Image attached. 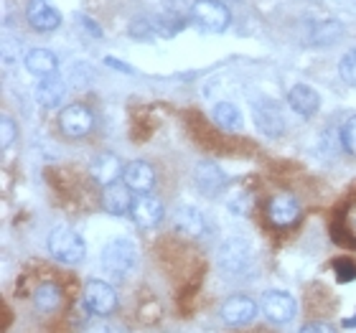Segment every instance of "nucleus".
I'll use <instances>...</instances> for the list:
<instances>
[{
  "label": "nucleus",
  "instance_id": "1",
  "mask_svg": "<svg viewBox=\"0 0 356 333\" xmlns=\"http://www.w3.org/2000/svg\"><path fill=\"white\" fill-rule=\"evenodd\" d=\"M102 267L112 280L125 282L138 267V247L130 239H112L102 250Z\"/></svg>",
  "mask_w": 356,
  "mask_h": 333
},
{
  "label": "nucleus",
  "instance_id": "2",
  "mask_svg": "<svg viewBox=\"0 0 356 333\" xmlns=\"http://www.w3.org/2000/svg\"><path fill=\"white\" fill-rule=\"evenodd\" d=\"M49 252L54 259H59L64 265H79L87 254V245H84L82 234H76L69 227H56L49 234Z\"/></svg>",
  "mask_w": 356,
  "mask_h": 333
},
{
  "label": "nucleus",
  "instance_id": "3",
  "mask_svg": "<svg viewBox=\"0 0 356 333\" xmlns=\"http://www.w3.org/2000/svg\"><path fill=\"white\" fill-rule=\"evenodd\" d=\"M191 15H193V21H196L199 29L211 31V33L224 31L232 21L227 6L219 3V0H196L193 8H191Z\"/></svg>",
  "mask_w": 356,
  "mask_h": 333
},
{
  "label": "nucleus",
  "instance_id": "4",
  "mask_svg": "<svg viewBox=\"0 0 356 333\" xmlns=\"http://www.w3.org/2000/svg\"><path fill=\"white\" fill-rule=\"evenodd\" d=\"M84 305L89 308V313H95L99 318H107L118 308L115 288L104 280H89L84 285Z\"/></svg>",
  "mask_w": 356,
  "mask_h": 333
},
{
  "label": "nucleus",
  "instance_id": "5",
  "mask_svg": "<svg viewBox=\"0 0 356 333\" xmlns=\"http://www.w3.org/2000/svg\"><path fill=\"white\" fill-rule=\"evenodd\" d=\"M254 125L267 138H280L285 133V120H282L280 104L275 99H267V97L257 99L254 102Z\"/></svg>",
  "mask_w": 356,
  "mask_h": 333
},
{
  "label": "nucleus",
  "instance_id": "6",
  "mask_svg": "<svg viewBox=\"0 0 356 333\" xmlns=\"http://www.w3.org/2000/svg\"><path fill=\"white\" fill-rule=\"evenodd\" d=\"M59 125L61 133L69 135V138H87L92 133V127H95V117H92L89 107H84V104H69V107L61 110Z\"/></svg>",
  "mask_w": 356,
  "mask_h": 333
},
{
  "label": "nucleus",
  "instance_id": "7",
  "mask_svg": "<svg viewBox=\"0 0 356 333\" xmlns=\"http://www.w3.org/2000/svg\"><path fill=\"white\" fill-rule=\"evenodd\" d=\"M262 313L273 323H290L296 316V300L285 290H267L262 295Z\"/></svg>",
  "mask_w": 356,
  "mask_h": 333
},
{
  "label": "nucleus",
  "instance_id": "8",
  "mask_svg": "<svg viewBox=\"0 0 356 333\" xmlns=\"http://www.w3.org/2000/svg\"><path fill=\"white\" fill-rule=\"evenodd\" d=\"M257 316V303L247 295H232L222 305V320L227 326H247Z\"/></svg>",
  "mask_w": 356,
  "mask_h": 333
},
{
  "label": "nucleus",
  "instance_id": "9",
  "mask_svg": "<svg viewBox=\"0 0 356 333\" xmlns=\"http://www.w3.org/2000/svg\"><path fill=\"white\" fill-rule=\"evenodd\" d=\"M130 216H133V222L138 224L140 229H153V227H158V224L163 222L165 209L158 199H153L148 193H140V196L135 199Z\"/></svg>",
  "mask_w": 356,
  "mask_h": 333
},
{
  "label": "nucleus",
  "instance_id": "10",
  "mask_svg": "<svg viewBox=\"0 0 356 333\" xmlns=\"http://www.w3.org/2000/svg\"><path fill=\"white\" fill-rule=\"evenodd\" d=\"M122 184L135 193H150L156 186V170L145 161H130L122 170Z\"/></svg>",
  "mask_w": 356,
  "mask_h": 333
},
{
  "label": "nucleus",
  "instance_id": "11",
  "mask_svg": "<svg viewBox=\"0 0 356 333\" xmlns=\"http://www.w3.org/2000/svg\"><path fill=\"white\" fill-rule=\"evenodd\" d=\"M267 216L275 227H290L300 216V206L293 193H275L267 204Z\"/></svg>",
  "mask_w": 356,
  "mask_h": 333
},
{
  "label": "nucleus",
  "instance_id": "12",
  "mask_svg": "<svg viewBox=\"0 0 356 333\" xmlns=\"http://www.w3.org/2000/svg\"><path fill=\"white\" fill-rule=\"evenodd\" d=\"M193 184H196V188H199L204 196H216V193L227 186V176H224V170L216 163L201 161V163L193 168Z\"/></svg>",
  "mask_w": 356,
  "mask_h": 333
},
{
  "label": "nucleus",
  "instance_id": "13",
  "mask_svg": "<svg viewBox=\"0 0 356 333\" xmlns=\"http://www.w3.org/2000/svg\"><path fill=\"white\" fill-rule=\"evenodd\" d=\"M26 18H29L31 29L41 31V33H49V31L59 29L61 13L49 3V0H31L29 10H26Z\"/></svg>",
  "mask_w": 356,
  "mask_h": 333
},
{
  "label": "nucleus",
  "instance_id": "14",
  "mask_svg": "<svg viewBox=\"0 0 356 333\" xmlns=\"http://www.w3.org/2000/svg\"><path fill=\"white\" fill-rule=\"evenodd\" d=\"M133 204H135L133 193H130V188H127L122 181L107 186L102 191V209L112 216L130 214V211H133Z\"/></svg>",
  "mask_w": 356,
  "mask_h": 333
},
{
  "label": "nucleus",
  "instance_id": "15",
  "mask_svg": "<svg viewBox=\"0 0 356 333\" xmlns=\"http://www.w3.org/2000/svg\"><path fill=\"white\" fill-rule=\"evenodd\" d=\"M122 170H125V165L120 163L118 156L102 153V156H97L95 161H92V165H89V176L95 178L102 188H107V186L118 184V178L122 176Z\"/></svg>",
  "mask_w": 356,
  "mask_h": 333
},
{
  "label": "nucleus",
  "instance_id": "16",
  "mask_svg": "<svg viewBox=\"0 0 356 333\" xmlns=\"http://www.w3.org/2000/svg\"><path fill=\"white\" fill-rule=\"evenodd\" d=\"M173 227L178 234H184L188 239L204 237L207 232V219L196 206H178L176 216H173Z\"/></svg>",
  "mask_w": 356,
  "mask_h": 333
},
{
  "label": "nucleus",
  "instance_id": "17",
  "mask_svg": "<svg viewBox=\"0 0 356 333\" xmlns=\"http://www.w3.org/2000/svg\"><path fill=\"white\" fill-rule=\"evenodd\" d=\"M288 104L293 107V112H298V115H303V117H313L321 107V97L311 84H296V87L290 89Z\"/></svg>",
  "mask_w": 356,
  "mask_h": 333
},
{
  "label": "nucleus",
  "instance_id": "18",
  "mask_svg": "<svg viewBox=\"0 0 356 333\" xmlns=\"http://www.w3.org/2000/svg\"><path fill=\"white\" fill-rule=\"evenodd\" d=\"M219 265H222V270H227V273H242V270L250 265V247H247L242 239H229V242L222 247Z\"/></svg>",
  "mask_w": 356,
  "mask_h": 333
},
{
  "label": "nucleus",
  "instance_id": "19",
  "mask_svg": "<svg viewBox=\"0 0 356 333\" xmlns=\"http://www.w3.org/2000/svg\"><path fill=\"white\" fill-rule=\"evenodd\" d=\"M26 69H29L33 76H38V79L56 76L59 59H56V54L49 51V49H31V51L26 54Z\"/></svg>",
  "mask_w": 356,
  "mask_h": 333
},
{
  "label": "nucleus",
  "instance_id": "20",
  "mask_svg": "<svg viewBox=\"0 0 356 333\" xmlns=\"http://www.w3.org/2000/svg\"><path fill=\"white\" fill-rule=\"evenodd\" d=\"M67 97V84L61 82L59 76H46V79H38L36 84V102L46 110H54L59 107Z\"/></svg>",
  "mask_w": 356,
  "mask_h": 333
},
{
  "label": "nucleus",
  "instance_id": "21",
  "mask_svg": "<svg viewBox=\"0 0 356 333\" xmlns=\"http://www.w3.org/2000/svg\"><path fill=\"white\" fill-rule=\"evenodd\" d=\"M211 120H214L222 130H227V133H237V130H242V112H239L232 102L214 104Z\"/></svg>",
  "mask_w": 356,
  "mask_h": 333
},
{
  "label": "nucleus",
  "instance_id": "22",
  "mask_svg": "<svg viewBox=\"0 0 356 333\" xmlns=\"http://www.w3.org/2000/svg\"><path fill=\"white\" fill-rule=\"evenodd\" d=\"M341 33H343V26L339 21H316V23H311L308 41L316 46H328V44H334Z\"/></svg>",
  "mask_w": 356,
  "mask_h": 333
},
{
  "label": "nucleus",
  "instance_id": "23",
  "mask_svg": "<svg viewBox=\"0 0 356 333\" xmlns=\"http://www.w3.org/2000/svg\"><path fill=\"white\" fill-rule=\"evenodd\" d=\"M33 305L41 313H51L61 305V288L56 282H41L33 293Z\"/></svg>",
  "mask_w": 356,
  "mask_h": 333
},
{
  "label": "nucleus",
  "instance_id": "24",
  "mask_svg": "<svg viewBox=\"0 0 356 333\" xmlns=\"http://www.w3.org/2000/svg\"><path fill=\"white\" fill-rule=\"evenodd\" d=\"M339 74H341V79L346 84L356 87V49H351V51H346L341 56V61H339Z\"/></svg>",
  "mask_w": 356,
  "mask_h": 333
},
{
  "label": "nucleus",
  "instance_id": "25",
  "mask_svg": "<svg viewBox=\"0 0 356 333\" xmlns=\"http://www.w3.org/2000/svg\"><path fill=\"white\" fill-rule=\"evenodd\" d=\"M341 143H343V148H346V153L356 156V115H351V117L346 120V125L341 127Z\"/></svg>",
  "mask_w": 356,
  "mask_h": 333
},
{
  "label": "nucleus",
  "instance_id": "26",
  "mask_svg": "<svg viewBox=\"0 0 356 333\" xmlns=\"http://www.w3.org/2000/svg\"><path fill=\"white\" fill-rule=\"evenodd\" d=\"M334 270H336V277H339L341 282H349L356 277V265L351 262V259H339V262L334 265Z\"/></svg>",
  "mask_w": 356,
  "mask_h": 333
},
{
  "label": "nucleus",
  "instance_id": "27",
  "mask_svg": "<svg viewBox=\"0 0 356 333\" xmlns=\"http://www.w3.org/2000/svg\"><path fill=\"white\" fill-rule=\"evenodd\" d=\"M229 209L234 214H250V209H252V196L250 193H239L237 199L229 201Z\"/></svg>",
  "mask_w": 356,
  "mask_h": 333
},
{
  "label": "nucleus",
  "instance_id": "28",
  "mask_svg": "<svg viewBox=\"0 0 356 333\" xmlns=\"http://www.w3.org/2000/svg\"><path fill=\"white\" fill-rule=\"evenodd\" d=\"M15 138V125L8 117H3V135H0V148L8 150V145L13 143Z\"/></svg>",
  "mask_w": 356,
  "mask_h": 333
},
{
  "label": "nucleus",
  "instance_id": "29",
  "mask_svg": "<svg viewBox=\"0 0 356 333\" xmlns=\"http://www.w3.org/2000/svg\"><path fill=\"white\" fill-rule=\"evenodd\" d=\"M300 333H336V328L328 326V323H308V326L300 328Z\"/></svg>",
  "mask_w": 356,
  "mask_h": 333
},
{
  "label": "nucleus",
  "instance_id": "30",
  "mask_svg": "<svg viewBox=\"0 0 356 333\" xmlns=\"http://www.w3.org/2000/svg\"><path fill=\"white\" fill-rule=\"evenodd\" d=\"M82 23L89 29V33H92V36L102 38V29H99V26H97V23L92 21V18H89V15H82Z\"/></svg>",
  "mask_w": 356,
  "mask_h": 333
},
{
  "label": "nucleus",
  "instance_id": "31",
  "mask_svg": "<svg viewBox=\"0 0 356 333\" xmlns=\"http://www.w3.org/2000/svg\"><path fill=\"white\" fill-rule=\"evenodd\" d=\"M104 64H107V67H112V69H120V72H125V74H130V72H133L127 64H122V61H118V59H112V56H107V59H104Z\"/></svg>",
  "mask_w": 356,
  "mask_h": 333
},
{
  "label": "nucleus",
  "instance_id": "32",
  "mask_svg": "<svg viewBox=\"0 0 356 333\" xmlns=\"http://www.w3.org/2000/svg\"><path fill=\"white\" fill-rule=\"evenodd\" d=\"M84 333H110V328L104 326V323H92Z\"/></svg>",
  "mask_w": 356,
  "mask_h": 333
}]
</instances>
